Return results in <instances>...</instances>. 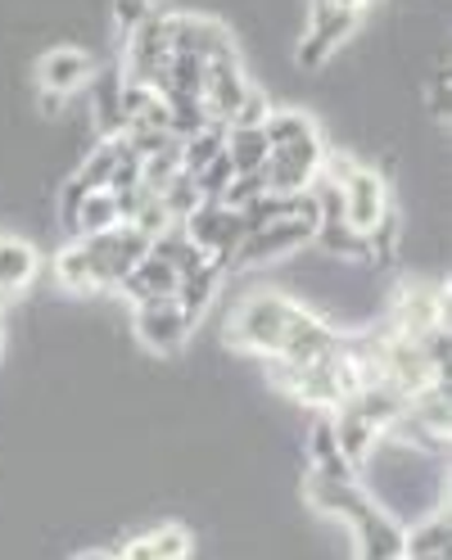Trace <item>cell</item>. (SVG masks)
<instances>
[{
	"instance_id": "6da1fadb",
	"label": "cell",
	"mask_w": 452,
	"mask_h": 560,
	"mask_svg": "<svg viewBox=\"0 0 452 560\" xmlns=\"http://www.w3.org/2000/svg\"><path fill=\"white\" fill-rule=\"evenodd\" d=\"M294 307L299 303H290L281 294H254V299H245V303L235 307L231 326H227V343L231 348H245V353L276 358V353H281V343H286Z\"/></svg>"
},
{
	"instance_id": "7a4b0ae2",
	"label": "cell",
	"mask_w": 452,
	"mask_h": 560,
	"mask_svg": "<svg viewBox=\"0 0 452 560\" xmlns=\"http://www.w3.org/2000/svg\"><path fill=\"white\" fill-rule=\"evenodd\" d=\"M182 226H186V235H190L195 249L208 254V262H218L222 271L231 267L240 240L250 235L245 218H240V208H227L222 199H204Z\"/></svg>"
},
{
	"instance_id": "3957f363",
	"label": "cell",
	"mask_w": 452,
	"mask_h": 560,
	"mask_svg": "<svg viewBox=\"0 0 452 560\" xmlns=\"http://www.w3.org/2000/svg\"><path fill=\"white\" fill-rule=\"evenodd\" d=\"M312 231H317V208H303V213H294V218H276V222H267V226H258V231H250L245 240H240L231 267H258V262L281 258V254L299 249V244H312Z\"/></svg>"
},
{
	"instance_id": "277c9868",
	"label": "cell",
	"mask_w": 452,
	"mask_h": 560,
	"mask_svg": "<svg viewBox=\"0 0 452 560\" xmlns=\"http://www.w3.org/2000/svg\"><path fill=\"white\" fill-rule=\"evenodd\" d=\"M322 136H312V140H299V145H281V150H271L267 163H263V182H267V195H308L312 182H317V172H322Z\"/></svg>"
},
{
	"instance_id": "5b68a950",
	"label": "cell",
	"mask_w": 452,
	"mask_h": 560,
	"mask_svg": "<svg viewBox=\"0 0 452 560\" xmlns=\"http://www.w3.org/2000/svg\"><path fill=\"white\" fill-rule=\"evenodd\" d=\"M448 326V290L439 285H421V280H407L398 290L394 307H390V330L403 339H426L430 330Z\"/></svg>"
},
{
	"instance_id": "8992f818",
	"label": "cell",
	"mask_w": 452,
	"mask_h": 560,
	"mask_svg": "<svg viewBox=\"0 0 452 560\" xmlns=\"http://www.w3.org/2000/svg\"><path fill=\"white\" fill-rule=\"evenodd\" d=\"M358 27V14L354 10H339L331 0H312L308 5V32L299 42V63L303 68H322L331 59V50H339V42L349 37Z\"/></svg>"
},
{
	"instance_id": "52a82bcc",
	"label": "cell",
	"mask_w": 452,
	"mask_h": 560,
	"mask_svg": "<svg viewBox=\"0 0 452 560\" xmlns=\"http://www.w3.org/2000/svg\"><path fill=\"white\" fill-rule=\"evenodd\" d=\"M190 322L177 307V299H154L136 307V339H141L150 353H177V348L190 339Z\"/></svg>"
},
{
	"instance_id": "ba28073f",
	"label": "cell",
	"mask_w": 452,
	"mask_h": 560,
	"mask_svg": "<svg viewBox=\"0 0 452 560\" xmlns=\"http://www.w3.org/2000/svg\"><path fill=\"white\" fill-rule=\"evenodd\" d=\"M339 195H344V222H349L354 231H362V235L390 213L385 177H380V172H371V167H362V163L349 172V182L339 186Z\"/></svg>"
},
{
	"instance_id": "9c48e42d",
	"label": "cell",
	"mask_w": 452,
	"mask_h": 560,
	"mask_svg": "<svg viewBox=\"0 0 452 560\" xmlns=\"http://www.w3.org/2000/svg\"><path fill=\"white\" fill-rule=\"evenodd\" d=\"M250 82L245 73H240V59L235 55H222V59H208L204 63V109L208 118H218V122H231V114L240 109V100H245Z\"/></svg>"
},
{
	"instance_id": "30bf717a",
	"label": "cell",
	"mask_w": 452,
	"mask_h": 560,
	"mask_svg": "<svg viewBox=\"0 0 452 560\" xmlns=\"http://www.w3.org/2000/svg\"><path fill=\"white\" fill-rule=\"evenodd\" d=\"M172 55H199L204 63L235 55L231 27H222L218 19H199V14H172Z\"/></svg>"
},
{
	"instance_id": "8fae6325",
	"label": "cell",
	"mask_w": 452,
	"mask_h": 560,
	"mask_svg": "<svg viewBox=\"0 0 452 560\" xmlns=\"http://www.w3.org/2000/svg\"><path fill=\"white\" fill-rule=\"evenodd\" d=\"M177 267H172V262H163L159 254H146L141 262H136L123 280H118V294L127 299V303H136V307H141V303H154V299H172V294H177Z\"/></svg>"
},
{
	"instance_id": "7c38bea8",
	"label": "cell",
	"mask_w": 452,
	"mask_h": 560,
	"mask_svg": "<svg viewBox=\"0 0 452 560\" xmlns=\"http://www.w3.org/2000/svg\"><path fill=\"white\" fill-rule=\"evenodd\" d=\"M349 529L358 534V560H403V534L407 529H398L380 506H367Z\"/></svg>"
},
{
	"instance_id": "4fadbf2b",
	"label": "cell",
	"mask_w": 452,
	"mask_h": 560,
	"mask_svg": "<svg viewBox=\"0 0 452 560\" xmlns=\"http://www.w3.org/2000/svg\"><path fill=\"white\" fill-rule=\"evenodd\" d=\"M308 502L344 524H354L367 506H375L354 479H326V475H308Z\"/></svg>"
},
{
	"instance_id": "5bb4252c",
	"label": "cell",
	"mask_w": 452,
	"mask_h": 560,
	"mask_svg": "<svg viewBox=\"0 0 452 560\" xmlns=\"http://www.w3.org/2000/svg\"><path fill=\"white\" fill-rule=\"evenodd\" d=\"M331 430H335V443H339V452H344V462H349V466L367 462V452H371L375 439H380V425H371V420H367L354 402H339V407H335Z\"/></svg>"
},
{
	"instance_id": "9a60e30c",
	"label": "cell",
	"mask_w": 452,
	"mask_h": 560,
	"mask_svg": "<svg viewBox=\"0 0 452 560\" xmlns=\"http://www.w3.org/2000/svg\"><path fill=\"white\" fill-rule=\"evenodd\" d=\"M37 82H42V91L68 95V91H78L82 82H91V59H86L82 50H73V46H59V50L42 55Z\"/></svg>"
},
{
	"instance_id": "2e32d148",
	"label": "cell",
	"mask_w": 452,
	"mask_h": 560,
	"mask_svg": "<svg viewBox=\"0 0 452 560\" xmlns=\"http://www.w3.org/2000/svg\"><path fill=\"white\" fill-rule=\"evenodd\" d=\"M218 285H222V267L218 262H204V267H195V271H186L182 280H177V307L186 312V322L190 326H199V317L208 307H213V299H218Z\"/></svg>"
},
{
	"instance_id": "e0dca14e",
	"label": "cell",
	"mask_w": 452,
	"mask_h": 560,
	"mask_svg": "<svg viewBox=\"0 0 452 560\" xmlns=\"http://www.w3.org/2000/svg\"><path fill=\"white\" fill-rule=\"evenodd\" d=\"M118 560H190V534L182 529V524H163V529L154 534H141L131 538Z\"/></svg>"
},
{
	"instance_id": "ac0fdd59",
	"label": "cell",
	"mask_w": 452,
	"mask_h": 560,
	"mask_svg": "<svg viewBox=\"0 0 452 560\" xmlns=\"http://www.w3.org/2000/svg\"><path fill=\"white\" fill-rule=\"evenodd\" d=\"M308 452H312V475H326V479H354V466L344 462V452L335 443V430H331V416H322L317 425L308 434Z\"/></svg>"
},
{
	"instance_id": "d6986e66",
	"label": "cell",
	"mask_w": 452,
	"mask_h": 560,
	"mask_svg": "<svg viewBox=\"0 0 452 560\" xmlns=\"http://www.w3.org/2000/svg\"><path fill=\"white\" fill-rule=\"evenodd\" d=\"M37 276V249L23 240L0 235V294H19L27 290V280Z\"/></svg>"
},
{
	"instance_id": "ffe728a7",
	"label": "cell",
	"mask_w": 452,
	"mask_h": 560,
	"mask_svg": "<svg viewBox=\"0 0 452 560\" xmlns=\"http://www.w3.org/2000/svg\"><path fill=\"white\" fill-rule=\"evenodd\" d=\"M150 254H159L163 262H172V267H177V276H186V271H195V267H204V262H208V254H199V249H195L182 222H172L167 231H159V235L150 240Z\"/></svg>"
},
{
	"instance_id": "44dd1931",
	"label": "cell",
	"mask_w": 452,
	"mask_h": 560,
	"mask_svg": "<svg viewBox=\"0 0 452 560\" xmlns=\"http://www.w3.org/2000/svg\"><path fill=\"white\" fill-rule=\"evenodd\" d=\"M227 131H231L227 122L208 118V127H204V131L186 136V140H182V172H190V177H195L199 167H208V163H213V159L227 150Z\"/></svg>"
},
{
	"instance_id": "7402d4cb",
	"label": "cell",
	"mask_w": 452,
	"mask_h": 560,
	"mask_svg": "<svg viewBox=\"0 0 452 560\" xmlns=\"http://www.w3.org/2000/svg\"><path fill=\"white\" fill-rule=\"evenodd\" d=\"M263 136H267V150H281V145H299V140L322 136V131L303 109H271L263 122Z\"/></svg>"
},
{
	"instance_id": "603a6c76",
	"label": "cell",
	"mask_w": 452,
	"mask_h": 560,
	"mask_svg": "<svg viewBox=\"0 0 452 560\" xmlns=\"http://www.w3.org/2000/svg\"><path fill=\"white\" fill-rule=\"evenodd\" d=\"M267 154L271 150H267L263 127H231L227 131V159H231L235 172H263Z\"/></svg>"
},
{
	"instance_id": "cb8c5ba5",
	"label": "cell",
	"mask_w": 452,
	"mask_h": 560,
	"mask_svg": "<svg viewBox=\"0 0 452 560\" xmlns=\"http://www.w3.org/2000/svg\"><path fill=\"white\" fill-rule=\"evenodd\" d=\"M118 226V203L109 190H91L78 208V222H73V240L82 235H100V231H114Z\"/></svg>"
},
{
	"instance_id": "d4e9b609",
	"label": "cell",
	"mask_w": 452,
	"mask_h": 560,
	"mask_svg": "<svg viewBox=\"0 0 452 560\" xmlns=\"http://www.w3.org/2000/svg\"><path fill=\"white\" fill-rule=\"evenodd\" d=\"M55 276L63 280L68 290L100 294L95 271H91V258H86V249H82V240H73V244H63V249H59V258H55Z\"/></svg>"
},
{
	"instance_id": "484cf974",
	"label": "cell",
	"mask_w": 452,
	"mask_h": 560,
	"mask_svg": "<svg viewBox=\"0 0 452 560\" xmlns=\"http://www.w3.org/2000/svg\"><path fill=\"white\" fill-rule=\"evenodd\" d=\"M118 154H123V136L100 140V145L86 154L78 182H82L86 190H109V177H114V167H118Z\"/></svg>"
},
{
	"instance_id": "4316f807",
	"label": "cell",
	"mask_w": 452,
	"mask_h": 560,
	"mask_svg": "<svg viewBox=\"0 0 452 560\" xmlns=\"http://www.w3.org/2000/svg\"><path fill=\"white\" fill-rule=\"evenodd\" d=\"M312 240H317L322 249H326V254H335V258H371L367 235H362V231H354L349 222H317Z\"/></svg>"
},
{
	"instance_id": "83f0119b",
	"label": "cell",
	"mask_w": 452,
	"mask_h": 560,
	"mask_svg": "<svg viewBox=\"0 0 452 560\" xmlns=\"http://www.w3.org/2000/svg\"><path fill=\"white\" fill-rule=\"evenodd\" d=\"M448 542H452V534H448V520L439 515V520L421 524V529L403 534V556H448Z\"/></svg>"
},
{
	"instance_id": "f1b7e54d",
	"label": "cell",
	"mask_w": 452,
	"mask_h": 560,
	"mask_svg": "<svg viewBox=\"0 0 452 560\" xmlns=\"http://www.w3.org/2000/svg\"><path fill=\"white\" fill-rule=\"evenodd\" d=\"M159 203L167 208V218H172V222H186L204 199H199V186H195L190 172H177V177H172V186L159 195Z\"/></svg>"
},
{
	"instance_id": "f546056e",
	"label": "cell",
	"mask_w": 452,
	"mask_h": 560,
	"mask_svg": "<svg viewBox=\"0 0 452 560\" xmlns=\"http://www.w3.org/2000/svg\"><path fill=\"white\" fill-rule=\"evenodd\" d=\"M231 177H235V167H231V159H227V150L208 163V167H199L195 172V186H199V199H222V190L231 186Z\"/></svg>"
},
{
	"instance_id": "4dcf8cb0",
	"label": "cell",
	"mask_w": 452,
	"mask_h": 560,
	"mask_svg": "<svg viewBox=\"0 0 452 560\" xmlns=\"http://www.w3.org/2000/svg\"><path fill=\"white\" fill-rule=\"evenodd\" d=\"M258 195H267L263 172H235L231 186L222 190V203H227V208H245V203H254Z\"/></svg>"
},
{
	"instance_id": "1f68e13d",
	"label": "cell",
	"mask_w": 452,
	"mask_h": 560,
	"mask_svg": "<svg viewBox=\"0 0 452 560\" xmlns=\"http://www.w3.org/2000/svg\"><path fill=\"white\" fill-rule=\"evenodd\" d=\"M267 114H271L267 95H263L258 86H250V91H245V100H240V109L231 114V122H227V127H263V122H267Z\"/></svg>"
},
{
	"instance_id": "d6a6232c",
	"label": "cell",
	"mask_w": 452,
	"mask_h": 560,
	"mask_svg": "<svg viewBox=\"0 0 452 560\" xmlns=\"http://www.w3.org/2000/svg\"><path fill=\"white\" fill-rule=\"evenodd\" d=\"M86 195H91V190H86V186H82L78 177H73V182H68V186L59 190V222L68 226V235H73V222H78V208H82V199H86Z\"/></svg>"
},
{
	"instance_id": "836d02e7",
	"label": "cell",
	"mask_w": 452,
	"mask_h": 560,
	"mask_svg": "<svg viewBox=\"0 0 452 560\" xmlns=\"http://www.w3.org/2000/svg\"><path fill=\"white\" fill-rule=\"evenodd\" d=\"M150 14H154V5H150V0H114V23H118L123 32L141 27Z\"/></svg>"
},
{
	"instance_id": "e575fe53",
	"label": "cell",
	"mask_w": 452,
	"mask_h": 560,
	"mask_svg": "<svg viewBox=\"0 0 452 560\" xmlns=\"http://www.w3.org/2000/svg\"><path fill=\"white\" fill-rule=\"evenodd\" d=\"M430 109H434V118H448V73H439L430 86Z\"/></svg>"
},
{
	"instance_id": "d590c367",
	"label": "cell",
	"mask_w": 452,
	"mask_h": 560,
	"mask_svg": "<svg viewBox=\"0 0 452 560\" xmlns=\"http://www.w3.org/2000/svg\"><path fill=\"white\" fill-rule=\"evenodd\" d=\"M42 109H46V114H59V109H63V95H55V91H42Z\"/></svg>"
},
{
	"instance_id": "8d00e7d4",
	"label": "cell",
	"mask_w": 452,
	"mask_h": 560,
	"mask_svg": "<svg viewBox=\"0 0 452 560\" xmlns=\"http://www.w3.org/2000/svg\"><path fill=\"white\" fill-rule=\"evenodd\" d=\"M403 560H448V556H403Z\"/></svg>"
},
{
	"instance_id": "74e56055",
	"label": "cell",
	"mask_w": 452,
	"mask_h": 560,
	"mask_svg": "<svg viewBox=\"0 0 452 560\" xmlns=\"http://www.w3.org/2000/svg\"><path fill=\"white\" fill-rule=\"evenodd\" d=\"M0 343H5V326H0Z\"/></svg>"
}]
</instances>
